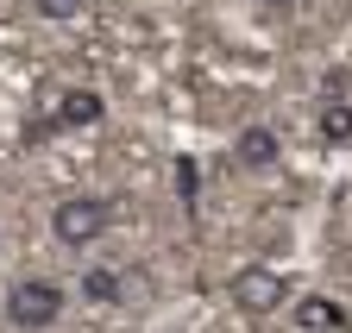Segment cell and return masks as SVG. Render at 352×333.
<instances>
[{
    "mask_svg": "<svg viewBox=\"0 0 352 333\" xmlns=\"http://www.w3.org/2000/svg\"><path fill=\"white\" fill-rule=\"evenodd\" d=\"M120 283H126V308H139L151 296V271H120Z\"/></svg>",
    "mask_w": 352,
    "mask_h": 333,
    "instance_id": "10",
    "label": "cell"
},
{
    "mask_svg": "<svg viewBox=\"0 0 352 333\" xmlns=\"http://www.w3.org/2000/svg\"><path fill=\"white\" fill-rule=\"evenodd\" d=\"M315 133H321V145H352V101H321Z\"/></svg>",
    "mask_w": 352,
    "mask_h": 333,
    "instance_id": "8",
    "label": "cell"
},
{
    "mask_svg": "<svg viewBox=\"0 0 352 333\" xmlns=\"http://www.w3.org/2000/svg\"><path fill=\"white\" fill-rule=\"evenodd\" d=\"M107 227H113V201L107 195H69V201H57V214H51V233H57V245H69V252L95 245Z\"/></svg>",
    "mask_w": 352,
    "mask_h": 333,
    "instance_id": "2",
    "label": "cell"
},
{
    "mask_svg": "<svg viewBox=\"0 0 352 333\" xmlns=\"http://www.w3.org/2000/svg\"><path fill=\"white\" fill-rule=\"evenodd\" d=\"M82 296L95 302V308H126V283H120V271H82Z\"/></svg>",
    "mask_w": 352,
    "mask_h": 333,
    "instance_id": "7",
    "label": "cell"
},
{
    "mask_svg": "<svg viewBox=\"0 0 352 333\" xmlns=\"http://www.w3.org/2000/svg\"><path fill=\"white\" fill-rule=\"evenodd\" d=\"M233 151H239L245 170H271V163H277V133H271V126H245V133L233 139Z\"/></svg>",
    "mask_w": 352,
    "mask_h": 333,
    "instance_id": "5",
    "label": "cell"
},
{
    "mask_svg": "<svg viewBox=\"0 0 352 333\" xmlns=\"http://www.w3.org/2000/svg\"><path fill=\"white\" fill-rule=\"evenodd\" d=\"M32 7H38L44 19H82V13H88V0H32Z\"/></svg>",
    "mask_w": 352,
    "mask_h": 333,
    "instance_id": "9",
    "label": "cell"
},
{
    "mask_svg": "<svg viewBox=\"0 0 352 333\" xmlns=\"http://www.w3.org/2000/svg\"><path fill=\"white\" fill-rule=\"evenodd\" d=\"M296 327H302V333H340L346 314H340V302H327V296H302V302H296Z\"/></svg>",
    "mask_w": 352,
    "mask_h": 333,
    "instance_id": "6",
    "label": "cell"
},
{
    "mask_svg": "<svg viewBox=\"0 0 352 333\" xmlns=\"http://www.w3.org/2000/svg\"><path fill=\"white\" fill-rule=\"evenodd\" d=\"M101 113H107V101H101L95 89H69V95L57 101V119H51V126H57V133H69V126H95Z\"/></svg>",
    "mask_w": 352,
    "mask_h": 333,
    "instance_id": "4",
    "label": "cell"
},
{
    "mask_svg": "<svg viewBox=\"0 0 352 333\" xmlns=\"http://www.w3.org/2000/svg\"><path fill=\"white\" fill-rule=\"evenodd\" d=\"M252 7H258V13H264V19H289V13H296V7H302V0H252Z\"/></svg>",
    "mask_w": 352,
    "mask_h": 333,
    "instance_id": "12",
    "label": "cell"
},
{
    "mask_svg": "<svg viewBox=\"0 0 352 333\" xmlns=\"http://www.w3.org/2000/svg\"><path fill=\"white\" fill-rule=\"evenodd\" d=\"M63 283L57 277H19L13 289H7V327H19V333H44V327H57V314H63Z\"/></svg>",
    "mask_w": 352,
    "mask_h": 333,
    "instance_id": "1",
    "label": "cell"
},
{
    "mask_svg": "<svg viewBox=\"0 0 352 333\" xmlns=\"http://www.w3.org/2000/svg\"><path fill=\"white\" fill-rule=\"evenodd\" d=\"M176 189H183V201L195 207V189H201V176H195V157H176Z\"/></svg>",
    "mask_w": 352,
    "mask_h": 333,
    "instance_id": "11",
    "label": "cell"
},
{
    "mask_svg": "<svg viewBox=\"0 0 352 333\" xmlns=\"http://www.w3.org/2000/svg\"><path fill=\"white\" fill-rule=\"evenodd\" d=\"M227 296H233V308H239V314L264 321V314H277V308H283L289 283H283V271H271V264H245V271H233Z\"/></svg>",
    "mask_w": 352,
    "mask_h": 333,
    "instance_id": "3",
    "label": "cell"
}]
</instances>
